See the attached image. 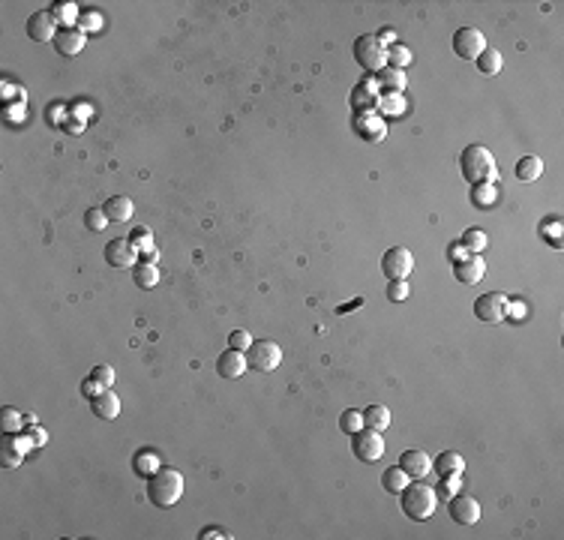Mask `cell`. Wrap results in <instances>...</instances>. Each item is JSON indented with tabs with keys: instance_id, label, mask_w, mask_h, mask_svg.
Listing matches in <instances>:
<instances>
[{
	"instance_id": "6da1fadb",
	"label": "cell",
	"mask_w": 564,
	"mask_h": 540,
	"mask_svg": "<svg viewBox=\"0 0 564 540\" xmlns=\"http://www.w3.org/2000/svg\"><path fill=\"white\" fill-rule=\"evenodd\" d=\"M460 172L468 183H495L499 177V163H495L492 150L483 145H468L460 156Z\"/></svg>"
},
{
	"instance_id": "7a4b0ae2",
	"label": "cell",
	"mask_w": 564,
	"mask_h": 540,
	"mask_svg": "<svg viewBox=\"0 0 564 540\" xmlns=\"http://www.w3.org/2000/svg\"><path fill=\"white\" fill-rule=\"evenodd\" d=\"M184 496V475L177 468L159 466L147 480V498L154 507H175Z\"/></svg>"
},
{
	"instance_id": "3957f363",
	"label": "cell",
	"mask_w": 564,
	"mask_h": 540,
	"mask_svg": "<svg viewBox=\"0 0 564 540\" xmlns=\"http://www.w3.org/2000/svg\"><path fill=\"white\" fill-rule=\"evenodd\" d=\"M399 498H403V514L408 519H414V523H426V519L435 514V505H438L435 489L424 480L408 483V486L399 492Z\"/></svg>"
},
{
	"instance_id": "277c9868",
	"label": "cell",
	"mask_w": 564,
	"mask_h": 540,
	"mask_svg": "<svg viewBox=\"0 0 564 540\" xmlns=\"http://www.w3.org/2000/svg\"><path fill=\"white\" fill-rule=\"evenodd\" d=\"M351 51H355V60H357L366 72H372V75L387 66V45L381 42L376 33L357 36V40H355V49H351Z\"/></svg>"
},
{
	"instance_id": "5b68a950",
	"label": "cell",
	"mask_w": 564,
	"mask_h": 540,
	"mask_svg": "<svg viewBox=\"0 0 564 540\" xmlns=\"http://www.w3.org/2000/svg\"><path fill=\"white\" fill-rule=\"evenodd\" d=\"M246 363L250 369H258V373H273L276 366L282 363V348L271 343V339H252V345L246 348Z\"/></svg>"
},
{
	"instance_id": "8992f818",
	"label": "cell",
	"mask_w": 564,
	"mask_h": 540,
	"mask_svg": "<svg viewBox=\"0 0 564 540\" xmlns=\"http://www.w3.org/2000/svg\"><path fill=\"white\" fill-rule=\"evenodd\" d=\"M351 450H355V457L360 462H378L385 457V439H381V432L363 426L360 432L351 435Z\"/></svg>"
},
{
	"instance_id": "52a82bcc",
	"label": "cell",
	"mask_w": 564,
	"mask_h": 540,
	"mask_svg": "<svg viewBox=\"0 0 564 540\" xmlns=\"http://www.w3.org/2000/svg\"><path fill=\"white\" fill-rule=\"evenodd\" d=\"M486 51V36L474 27H460L453 33V54L462 60H477Z\"/></svg>"
},
{
	"instance_id": "ba28073f",
	"label": "cell",
	"mask_w": 564,
	"mask_h": 540,
	"mask_svg": "<svg viewBox=\"0 0 564 540\" xmlns=\"http://www.w3.org/2000/svg\"><path fill=\"white\" fill-rule=\"evenodd\" d=\"M474 316L486 321V325H499V321L508 318V297L499 295V291H486L474 300Z\"/></svg>"
},
{
	"instance_id": "9c48e42d",
	"label": "cell",
	"mask_w": 564,
	"mask_h": 540,
	"mask_svg": "<svg viewBox=\"0 0 564 540\" xmlns=\"http://www.w3.org/2000/svg\"><path fill=\"white\" fill-rule=\"evenodd\" d=\"M381 270H385L387 279H408V273L414 270V255H411L405 246H394V249H387L385 259H381Z\"/></svg>"
},
{
	"instance_id": "30bf717a",
	"label": "cell",
	"mask_w": 564,
	"mask_h": 540,
	"mask_svg": "<svg viewBox=\"0 0 564 540\" xmlns=\"http://www.w3.org/2000/svg\"><path fill=\"white\" fill-rule=\"evenodd\" d=\"M138 249L132 246L129 238H120V240H111L108 246H105V261L111 264V268H118V270H129V268H136L138 264Z\"/></svg>"
},
{
	"instance_id": "8fae6325",
	"label": "cell",
	"mask_w": 564,
	"mask_h": 540,
	"mask_svg": "<svg viewBox=\"0 0 564 540\" xmlns=\"http://www.w3.org/2000/svg\"><path fill=\"white\" fill-rule=\"evenodd\" d=\"M447 510H451L453 523H460V525H474L477 519H481V505H477V498L465 496V492H456L451 498V505H447Z\"/></svg>"
},
{
	"instance_id": "7c38bea8",
	"label": "cell",
	"mask_w": 564,
	"mask_h": 540,
	"mask_svg": "<svg viewBox=\"0 0 564 540\" xmlns=\"http://www.w3.org/2000/svg\"><path fill=\"white\" fill-rule=\"evenodd\" d=\"M57 22H54V15H51V9H40V13H33L31 18H27V36H31L33 42H54V36H57Z\"/></svg>"
},
{
	"instance_id": "4fadbf2b",
	"label": "cell",
	"mask_w": 564,
	"mask_h": 540,
	"mask_svg": "<svg viewBox=\"0 0 564 540\" xmlns=\"http://www.w3.org/2000/svg\"><path fill=\"white\" fill-rule=\"evenodd\" d=\"M84 42H88V36L79 27H61L54 36V49L57 54H66V58H75V54H81Z\"/></svg>"
},
{
	"instance_id": "5bb4252c",
	"label": "cell",
	"mask_w": 564,
	"mask_h": 540,
	"mask_svg": "<svg viewBox=\"0 0 564 540\" xmlns=\"http://www.w3.org/2000/svg\"><path fill=\"white\" fill-rule=\"evenodd\" d=\"M399 468L405 471L411 480H424L433 471V459L426 457V450H405L399 457Z\"/></svg>"
},
{
	"instance_id": "9a60e30c",
	"label": "cell",
	"mask_w": 564,
	"mask_h": 540,
	"mask_svg": "<svg viewBox=\"0 0 564 540\" xmlns=\"http://www.w3.org/2000/svg\"><path fill=\"white\" fill-rule=\"evenodd\" d=\"M246 369H250V363H246V354L237 352V348H225V352L216 357V373L223 375V378H241Z\"/></svg>"
},
{
	"instance_id": "2e32d148",
	"label": "cell",
	"mask_w": 564,
	"mask_h": 540,
	"mask_svg": "<svg viewBox=\"0 0 564 540\" xmlns=\"http://www.w3.org/2000/svg\"><path fill=\"white\" fill-rule=\"evenodd\" d=\"M456 279L462 282V286H474V282H481L486 277V264L481 255H468V259L456 261Z\"/></svg>"
},
{
	"instance_id": "e0dca14e",
	"label": "cell",
	"mask_w": 564,
	"mask_h": 540,
	"mask_svg": "<svg viewBox=\"0 0 564 540\" xmlns=\"http://www.w3.org/2000/svg\"><path fill=\"white\" fill-rule=\"evenodd\" d=\"M355 129H357V136L360 138H366V141H381L387 136V129H385V120H381L376 111H366V115H357L355 120Z\"/></svg>"
},
{
	"instance_id": "ac0fdd59",
	"label": "cell",
	"mask_w": 564,
	"mask_h": 540,
	"mask_svg": "<svg viewBox=\"0 0 564 540\" xmlns=\"http://www.w3.org/2000/svg\"><path fill=\"white\" fill-rule=\"evenodd\" d=\"M378 106V93H376V81H363L357 84L355 90H351V108H357L360 115H366V111H372Z\"/></svg>"
},
{
	"instance_id": "d6986e66",
	"label": "cell",
	"mask_w": 564,
	"mask_h": 540,
	"mask_svg": "<svg viewBox=\"0 0 564 540\" xmlns=\"http://www.w3.org/2000/svg\"><path fill=\"white\" fill-rule=\"evenodd\" d=\"M376 88L385 90V93H403L405 90V72L403 69H394V66H385V69L376 72Z\"/></svg>"
},
{
	"instance_id": "ffe728a7",
	"label": "cell",
	"mask_w": 564,
	"mask_h": 540,
	"mask_svg": "<svg viewBox=\"0 0 564 540\" xmlns=\"http://www.w3.org/2000/svg\"><path fill=\"white\" fill-rule=\"evenodd\" d=\"M90 402H93V414L102 418V420H114L120 414V400H118V393L114 391H108V387H105L97 400H90Z\"/></svg>"
},
{
	"instance_id": "44dd1931",
	"label": "cell",
	"mask_w": 564,
	"mask_h": 540,
	"mask_svg": "<svg viewBox=\"0 0 564 540\" xmlns=\"http://www.w3.org/2000/svg\"><path fill=\"white\" fill-rule=\"evenodd\" d=\"M102 211H105V216H108L111 222H129L132 220V202L127 195H114V198H108V202L102 204Z\"/></svg>"
},
{
	"instance_id": "7402d4cb",
	"label": "cell",
	"mask_w": 564,
	"mask_h": 540,
	"mask_svg": "<svg viewBox=\"0 0 564 540\" xmlns=\"http://www.w3.org/2000/svg\"><path fill=\"white\" fill-rule=\"evenodd\" d=\"M22 457H24V444L13 439V432H6V439L0 441V462L6 468H15V466H22Z\"/></svg>"
},
{
	"instance_id": "603a6c76",
	"label": "cell",
	"mask_w": 564,
	"mask_h": 540,
	"mask_svg": "<svg viewBox=\"0 0 564 540\" xmlns=\"http://www.w3.org/2000/svg\"><path fill=\"white\" fill-rule=\"evenodd\" d=\"M433 468H435L442 477H444V475H462L465 459H462L456 450H444V453H438V459H433Z\"/></svg>"
},
{
	"instance_id": "cb8c5ba5",
	"label": "cell",
	"mask_w": 564,
	"mask_h": 540,
	"mask_svg": "<svg viewBox=\"0 0 564 540\" xmlns=\"http://www.w3.org/2000/svg\"><path fill=\"white\" fill-rule=\"evenodd\" d=\"M363 426L366 429H376V432H385L390 426V411L385 409V405H369V409H363Z\"/></svg>"
},
{
	"instance_id": "d4e9b609",
	"label": "cell",
	"mask_w": 564,
	"mask_h": 540,
	"mask_svg": "<svg viewBox=\"0 0 564 540\" xmlns=\"http://www.w3.org/2000/svg\"><path fill=\"white\" fill-rule=\"evenodd\" d=\"M408 483H411V477H408V475H405V471L399 468V466L387 468L385 475H381V486H385L387 492H394V496H399V492H403V489L408 486Z\"/></svg>"
},
{
	"instance_id": "484cf974",
	"label": "cell",
	"mask_w": 564,
	"mask_h": 540,
	"mask_svg": "<svg viewBox=\"0 0 564 540\" xmlns=\"http://www.w3.org/2000/svg\"><path fill=\"white\" fill-rule=\"evenodd\" d=\"M543 174V163L538 156H522L519 163H516V177L525 180V183H531V180H538Z\"/></svg>"
},
{
	"instance_id": "4316f807",
	"label": "cell",
	"mask_w": 564,
	"mask_h": 540,
	"mask_svg": "<svg viewBox=\"0 0 564 540\" xmlns=\"http://www.w3.org/2000/svg\"><path fill=\"white\" fill-rule=\"evenodd\" d=\"M132 277H136V286L138 288H154L156 282H159V268H156V264H147V261H138Z\"/></svg>"
},
{
	"instance_id": "83f0119b",
	"label": "cell",
	"mask_w": 564,
	"mask_h": 540,
	"mask_svg": "<svg viewBox=\"0 0 564 540\" xmlns=\"http://www.w3.org/2000/svg\"><path fill=\"white\" fill-rule=\"evenodd\" d=\"M462 249L468 252V255H481L483 249H486V243H490V240H486V234L481 231V229H468L465 234H462Z\"/></svg>"
},
{
	"instance_id": "f1b7e54d",
	"label": "cell",
	"mask_w": 564,
	"mask_h": 540,
	"mask_svg": "<svg viewBox=\"0 0 564 540\" xmlns=\"http://www.w3.org/2000/svg\"><path fill=\"white\" fill-rule=\"evenodd\" d=\"M472 202L477 207H492L495 202H499V193H495L492 183H474L472 186Z\"/></svg>"
},
{
	"instance_id": "f546056e",
	"label": "cell",
	"mask_w": 564,
	"mask_h": 540,
	"mask_svg": "<svg viewBox=\"0 0 564 540\" xmlns=\"http://www.w3.org/2000/svg\"><path fill=\"white\" fill-rule=\"evenodd\" d=\"M501 54L495 51V49H486L481 58H477V69H481L483 75H499L501 72Z\"/></svg>"
},
{
	"instance_id": "4dcf8cb0",
	"label": "cell",
	"mask_w": 564,
	"mask_h": 540,
	"mask_svg": "<svg viewBox=\"0 0 564 540\" xmlns=\"http://www.w3.org/2000/svg\"><path fill=\"white\" fill-rule=\"evenodd\" d=\"M411 63V51L405 49V45L394 42L387 49V66H394V69H405V66Z\"/></svg>"
},
{
	"instance_id": "1f68e13d",
	"label": "cell",
	"mask_w": 564,
	"mask_h": 540,
	"mask_svg": "<svg viewBox=\"0 0 564 540\" xmlns=\"http://www.w3.org/2000/svg\"><path fill=\"white\" fill-rule=\"evenodd\" d=\"M339 429L346 432V435H355L363 429V414L355 411V409H348V411H342V418H339Z\"/></svg>"
},
{
	"instance_id": "d6a6232c",
	"label": "cell",
	"mask_w": 564,
	"mask_h": 540,
	"mask_svg": "<svg viewBox=\"0 0 564 540\" xmlns=\"http://www.w3.org/2000/svg\"><path fill=\"white\" fill-rule=\"evenodd\" d=\"M0 426H3V432H13V435L22 432V411L6 405V409L0 411Z\"/></svg>"
},
{
	"instance_id": "836d02e7",
	"label": "cell",
	"mask_w": 564,
	"mask_h": 540,
	"mask_svg": "<svg viewBox=\"0 0 564 540\" xmlns=\"http://www.w3.org/2000/svg\"><path fill=\"white\" fill-rule=\"evenodd\" d=\"M51 15L61 27H70V22H75V15H79V9H75V3H54Z\"/></svg>"
},
{
	"instance_id": "e575fe53",
	"label": "cell",
	"mask_w": 564,
	"mask_h": 540,
	"mask_svg": "<svg viewBox=\"0 0 564 540\" xmlns=\"http://www.w3.org/2000/svg\"><path fill=\"white\" fill-rule=\"evenodd\" d=\"M159 468V459H156V453H136V475H154V471Z\"/></svg>"
},
{
	"instance_id": "d590c367",
	"label": "cell",
	"mask_w": 564,
	"mask_h": 540,
	"mask_svg": "<svg viewBox=\"0 0 564 540\" xmlns=\"http://www.w3.org/2000/svg\"><path fill=\"white\" fill-rule=\"evenodd\" d=\"M84 222H88V229H90V231H102V229H105V225H108L111 220H108V216H105L102 207H90V211L84 213Z\"/></svg>"
},
{
	"instance_id": "8d00e7d4",
	"label": "cell",
	"mask_w": 564,
	"mask_h": 540,
	"mask_svg": "<svg viewBox=\"0 0 564 540\" xmlns=\"http://www.w3.org/2000/svg\"><path fill=\"white\" fill-rule=\"evenodd\" d=\"M378 108L387 111V115H399V111L405 108V99L399 97V93H385V97L378 99Z\"/></svg>"
},
{
	"instance_id": "74e56055",
	"label": "cell",
	"mask_w": 564,
	"mask_h": 540,
	"mask_svg": "<svg viewBox=\"0 0 564 540\" xmlns=\"http://www.w3.org/2000/svg\"><path fill=\"white\" fill-rule=\"evenodd\" d=\"M252 345V336L246 334V330H232V336H228V348H237V352L246 354V348Z\"/></svg>"
},
{
	"instance_id": "f35d334b",
	"label": "cell",
	"mask_w": 564,
	"mask_h": 540,
	"mask_svg": "<svg viewBox=\"0 0 564 540\" xmlns=\"http://www.w3.org/2000/svg\"><path fill=\"white\" fill-rule=\"evenodd\" d=\"M387 297L399 303V300H405L408 297V282L405 279H390V286H387Z\"/></svg>"
},
{
	"instance_id": "ab89813d",
	"label": "cell",
	"mask_w": 564,
	"mask_h": 540,
	"mask_svg": "<svg viewBox=\"0 0 564 540\" xmlns=\"http://www.w3.org/2000/svg\"><path fill=\"white\" fill-rule=\"evenodd\" d=\"M438 486H442V492H444L447 498H451V496H456V492H460V486H462V483H460V475H444V477H442V483H438Z\"/></svg>"
},
{
	"instance_id": "60d3db41",
	"label": "cell",
	"mask_w": 564,
	"mask_h": 540,
	"mask_svg": "<svg viewBox=\"0 0 564 540\" xmlns=\"http://www.w3.org/2000/svg\"><path fill=\"white\" fill-rule=\"evenodd\" d=\"M102 391H105V387H102V384H99L93 375H90V378H84V382H81V393L88 396V400H97V396H99Z\"/></svg>"
},
{
	"instance_id": "b9f144b4",
	"label": "cell",
	"mask_w": 564,
	"mask_h": 540,
	"mask_svg": "<svg viewBox=\"0 0 564 540\" xmlns=\"http://www.w3.org/2000/svg\"><path fill=\"white\" fill-rule=\"evenodd\" d=\"M93 378H97V382L102 384V387H114V369L111 366H97V369H93Z\"/></svg>"
},
{
	"instance_id": "7bdbcfd3",
	"label": "cell",
	"mask_w": 564,
	"mask_h": 540,
	"mask_svg": "<svg viewBox=\"0 0 564 540\" xmlns=\"http://www.w3.org/2000/svg\"><path fill=\"white\" fill-rule=\"evenodd\" d=\"M508 316H516L513 321H522V316H525V306H522V303H510V300H508Z\"/></svg>"
},
{
	"instance_id": "ee69618b",
	"label": "cell",
	"mask_w": 564,
	"mask_h": 540,
	"mask_svg": "<svg viewBox=\"0 0 564 540\" xmlns=\"http://www.w3.org/2000/svg\"><path fill=\"white\" fill-rule=\"evenodd\" d=\"M451 259H453V261H462V259H468V252L462 249V243H451Z\"/></svg>"
},
{
	"instance_id": "f6af8a7d",
	"label": "cell",
	"mask_w": 564,
	"mask_h": 540,
	"mask_svg": "<svg viewBox=\"0 0 564 540\" xmlns=\"http://www.w3.org/2000/svg\"><path fill=\"white\" fill-rule=\"evenodd\" d=\"M31 439H33V444H45L49 435H45V429H31Z\"/></svg>"
},
{
	"instance_id": "bcb514c9",
	"label": "cell",
	"mask_w": 564,
	"mask_h": 540,
	"mask_svg": "<svg viewBox=\"0 0 564 540\" xmlns=\"http://www.w3.org/2000/svg\"><path fill=\"white\" fill-rule=\"evenodd\" d=\"M97 24H99L97 15H84V18H81V27H97ZM81 27H79V31H81Z\"/></svg>"
},
{
	"instance_id": "7dc6e473",
	"label": "cell",
	"mask_w": 564,
	"mask_h": 540,
	"mask_svg": "<svg viewBox=\"0 0 564 540\" xmlns=\"http://www.w3.org/2000/svg\"><path fill=\"white\" fill-rule=\"evenodd\" d=\"M202 537H225V534L219 532V528H204V532H202Z\"/></svg>"
},
{
	"instance_id": "c3c4849f",
	"label": "cell",
	"mask_w": 564,
	"mask_h": 540,
	"mask_svg": "<svg viewBox=\"0 0 564 540\" xmlns=\"http://www.w3.org/2000/svg\"><path fill=\"white\" fill-rule=\"evenodd\" d=\"M70 132H81V120H70Z\"/></svg>"
}]
</instances>
